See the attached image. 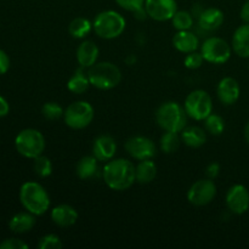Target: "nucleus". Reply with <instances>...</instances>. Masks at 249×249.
I'll use <instances>...</instances> for the list:
<instances>
[{"label":"nucleus","instance_id":"cd10ccee","mask_svg":"<svg viewBox=\"0 0 249 249\" xmlns=\"http://www.w3.org/2000/svg\"><path fill=\"white\" fill-rule=\"evenodd\" d=\"M172 21L173 27H174L177 31H189L194 27V16H192L191 12L189 11H177L175 15L173 16Z\"/></svg>","mask_w":249,"mask_h":249},{"label":"nucleus","instance_id":"c9c22d12","mask_svg":"<svg viewBox=\"0 0 249 249\" xmlns=\"http://www.w3.org/2000/svg\"><path fill=\"white\" fill-rule=\"evenodd\" d=\"M10 68V58L4 50L0 49V75L5 74Z\"/></svg>","mask_w":249,"mask_h":249},{"label":"nucleus","instance_id":"e433bc0d","mask_svg":"<svg viewBox=\"0 0 249 249\" xmlns=\"http://www.w3.org/2000/svg\"><path fill=\"white\" fill-rule=\"evenodd\" d=\"M219 172H220V165H219V163L216 162L211 163L206 169L207 177H208V179H212V180H214L216 177H218Z\"/></svg>","mask_w":249,"mask_h":249},{"label":"nucleus","instance_id":"aec40b11","mask_svg":"<svg viewBox=\"0 0 249 249\" xmlns=\"http://www.w3.org/2000/svg\"><path fill=\"white\" fill-rule=\"evenodd\" d=\"M232 50L242 58H249V23L238 27L232 36Z\"/></svg>","mask_w":249,"mask_h":249},{"label":"nucleus","instance_id":"5701e85b","mask_svg":"<svg viewBox=\"0 0 249 249\" xmlns=\"http://www.w3.org/2000/svg\"><path fill=\"white\" fill-rule=\"evenodd\" d=\"M99 160L94 157V156H84L78 162L77 168H75V173H77L78 178L82 180H90L92 178L96 177L99 173Z\"/></svg>","mask_w":249,"mask_h":249},{"label":"nucleus","instance_id":"f257e3e1","mask_svg":"<svg viewBox=\"0 0 249 249\" xmlns=\"http://www.w3.org/2000/svg\"><path fill=\"white\" fill-rule=\"evenodd\" d=\"M102 178L105 184L113 191H125L136 181L135 165L125 158L111 160L102 169Z\"/></svg>","mask_w":249,"mask_h":249},{"label":"nucleus","instance_id":"2f4dec72","mask_svg":"<svg viewBox=\"0 0 249 249\" xmlns=\"http://www.w3.org/2000/svg\"><path fill=\"white\" fill-rule=\"evenodd\" d=\"M62 246V241L60 240V237L57 235L49 233V235L43 236L40 238L36 247L39 249H61Z\"/></svg>","mask_w":249,"mask_h":249},{"label":"nucleus","instance_id":"473e14b6","mask_svg":"<svg viewBox=\"0 0 249 249\" xmlns=\"http://www.w3.org/2000/svg\"><path fill=\"white\" fill-rule=\"evenodd\" d=\"M203 56H202L201 53H197V51L186 53V57L184 60L185 67L189 68V70H197V68H199L203 65Z\"/></svg>","mask_w":249,"mask_h":249},{"label":"nucleus","instance_id":"a878e982","mask_svg":"<svg viewBox=\"0 0 249 249\" xmlns=\"http://www.w3.org/2000/svg\"><path fill=\"white\" fill-rule=\"evenodd\" d=\"M92 23L85 17H77L72 19L68 26V32L74 39H83L91 32Z\"/></svg>","mask_w":249,"mask_h":249},{"label":"nucleus","instance_id":"ddd939ff","mask_svg":"<svg viewBox=\"0 0 249 249\" xmlns=\"http://www.w3.org/2000/svg\"><path fill=\"white\" fill-rule=\"evenodd\" d=\"M226 206L229 211L237 215H242L249 209V191L245 185L236 184L229 189L226 194Z\"/></svg>","mask_w":249,"mask_h":249},{"label":"nucleus","instance_id":"39448f33","mask_svg":"<svg viewBox=\"0 0 249 249\" xmlns=\"http://www.w3.org/2000/svg\"><path fill=\"white\" fill-rule=\"evenodd\" d=\"M90 84L100 90H111L122 80V72L118 66L112 62H99L88 68Z\"/></svg>","mask_w":249,"mask_h":249},{"label":"nucleus","instance_id":"6ab92c4d","mask_svg":"<svg viewBox=\"0 0 249 249\" xmlns=\"http://www.w3.org/2000/svg\"><path fill=\"white\" fill-rule=\"evenodd\" d=\"M173 45L178 51L182 53H190L197 51L199 48V40L191 31H178L173 38Z\"/></svg>","mask_w":249,"mask_h":249},{"label":"nucleus","instance_id":"b1692460","mask_svg":"<svg viewBox=\"0 0 249 249\" xmlns=\"http://www.w3.org/2000/svg\"><path fill=\"white\" fill-rule=\"evenodd\" d=\"M181 140L186 146L191 148H198L203 146L207 141L204 130L199 126H186L181 131Z\"/></svg>","mask_w":249,"mask_h":249},{"label":"nucleus","instance_id":"a211bd4d","mask_svg":"<svg viewBox=\"0 0 249 249\" xmlns=\"http://www.w3.org/2000/svg\"><path fill=\"white\" fill-rule=\"evenodd\" d=\"M99 48L91 40H84L77 49V61L80 67L90 68L99 58Z\"/></svg>","mask_w":249,"mask_h":249},{"label":"nucleus","instance_id":"1a4fd4ad","mask_svg":"<svg viewBox=\"0 0 249 249\" xmlns=\"http://www.w3.org/2000/svg\"><path fill=\"white\" fill-rule=\"evenodd\" d=\"M232 49L229 43L218 36H211L206 39L201 46V53L204 61L213 65H224L231 57Z\"/></svg>","mask_w":249,"mask_h":249},{"label":"nucleus","instance_id":"4c0bfd02","mask_svg":"<svg viewBox=\"0 0 249 249\" xmlns=\"http://www.w3.org/2000/svg\"><path fill=\"white\" fill-rule=\"evenodd\" d=\"M10 112V105L5 97L0 96V118L7 116Z\"/></svg>","mask_w":249,"mask_h":249},{"label":"nucleus","instance_id":"c756f323","mask_svg":"<svg viewBox=\"0 0 249 249\" xmlns=\"http://www.w3.org/2000/svg\"><path fill=\"white\" fill-rule=\"evenodd\" d=\"M33 169L39 178H48L53 174V163L48 157L40 155L34 158Z\"/></svg>","mask_w":249,"mask_h":249},{"label":"nucleus","instance_id":"20e7f679","mask_svg":"<svg viewBox=\"0 0 249 249\" xmlns=\"http://www.w3.org/2000/svg\"><path fill=\"white\" fill-rule=\"evenodd\" d=\"M125 18L114 10H106V11L100 12L92 22V28L96 36L106 40L121 36L125 31Z\"/></svg>","mask_w":249,"mask_h":249},{"label":"nucleus","instance_id":"4be33fe9","mask_svg":"<svg viewBox=\"0 0 249 249\" xmlns=\"http://www.w3.org/2000/svg\"><path fill=\"white\" fill-rule=\"evenodd\" d=\"M84 70L85 68L79 66V68H77V70L74 71V73L72 74V77L68 79L67 89L70 90L71 92H73V94H84V92L89 89L90 85H91L90 84L89 77H88V73L85 72Z\"/></svg>","mask_w":249,"mask_h":249},{"label":"nucleus","instance_id":"7ed1b4c3","mask_svg":"<svg viewBox=\"0 0 249 249\" xmlns=\"http://www.w3.org/2000/svg\"><path fill=\"white\" fill-rule=\"evenodd\" d=\"M187 113L184 106L175 101L160 105L156 112V121L164 131L181 133L187 125Z\"/></svg>","mask_w":249,"mask_h":249},{"label":"nucleus","instance_id":"7c9ffc66","mask_svg":"<svg viewBox=\"0 0 249 249\" xmlns=\"http://www.w3.org/2000/svg\"><path fill=\"white\" fill-rule=\"evenodd\" d=\"M41 113H43L44 118L48 121H57V119L62 118L65 111L57 102H46L41 107Z\"/></svg>","mask_w":249,"mask_h":249},{"label":"nucleus","instance_id":"c85d7f7f","mask_svg":"<svg viewBox=\"0 0 249 249\" xmlns=\"http://www.w3.org/2000/svg\"><path fill=\"white\" fill-rule=\"evenodd\" d=\"M204 126H206V130L209 134L219 136L225 130V121L219 114L212 113L204 119Z\"/></svg>","mask_w":249,"mask_h":249},{"label":"nucleus","instance_id":"f03ea898","mask_svg":"<svg viewBox=\"0 0 249 249\" xmlns=\"http://www.w3.org/2000/svg\"><path fill=\"white\" fill-rule=\"evenodd\" d=\"M19 201L23 208L34 215H43L50 208V197L39 182L27 181L19 189Z\"/></svg>","mask_w":249,"mask_h":249},{"label":"nucleus","instance_id":"412c9836","mask_svg":"<svg viewBox=\"0 0 249 249\" xmlns=\"http://www.w3.org/2000/svg\"><path fill=\"white\" fill-rule=\"evenodd\" d=\"M36 225V215L29 212L17 213L10 219L9 228L15 233L29 232Z\"/></svg>","mask_w":249,"mask_h":249},{"label":"nucleus","instance_id":"0eeeda50","mask_svg":"<svg viewBox=\"0 0 249 249\" xmlns=\"http://www.w3.org/2000/svg\"><path fill=\"white\" fill-rule=\"evenodd\" d=\"M94 107L87 101L72 102L65 109L63 119L66 125L74 130H82L89 126L94 121Z\"/></svg>","mask_w":249,"mask_h":249},{"label":"nucleus","instance_id":"dca6fc26","mask_svg":"<svg viewBox=\"0 0 249 249\" xmlns=\"http://www.w3.org/2000/svg\"><path fill=\"white\" fill-rule=\"evenodd\" d=\"M224 23V12L218 7H207L198 15V24L203 31L214 32Z\"/></svg>","mask_w":249,"mask_h":249},{"label":"nucleus","instance_id":"58836bf2","mask_svg":"<svg viewBox=\"0 0 249 249\" xmlns=\"http://www.w3.org/2000/svg\"><path fill=\"white\" fill-rule=\"evenodd\" d=\"M240 16H241V19H242L245 23H249V0L243 4L242 9H241V12H240Z\"/></svg>","mask_w":249,"mask_h":249},{"label":"nucleus","instance_id":"2eb2a0df","mask_svg":"<svg viewBox=\"0 0 249 249\" xmlns=\"http://www.w3.org/2000/svg\"><path fill=\"white\" fill-rule=\"evenodd\" d=\"M117 152V143L112 136L100 135L92 142V156L99 162H108L113 160Z\"/></svg>","mask_w":249,"mask_h":249},{"label":"nucleus","instance_id":"4468645a","mask_svg":"<svg viewBox=\"0 0 249 249\" xmlns=\"http://www.w3.org/2000/svg\"><path fill=\"white\" fill-rule=\"evenodd\" d=\"M216 95L219 101L226 106L236 104L240 99L241 88L237 80L232 77H225L219 82L216 88Z\"/></svg>","mask_w":249,"mask_h":249},{"label":"nucleus","instance_id":"423d86ee","mask_svg":"<svg viewBox=\"0 0 249 249\" xmlns=\"http://www.w3.org/2000/svg\"><path fill=\"white\" fill-rule=\"evenodd\" d=\"M45 138L36 129H23L17 134L15 139V147L17 152L26 158L34 160L43 155L45 150Z\"/></svg>","mask_w":249,"mask_h":249},{"label":"nucleus","instance_id":"f8f14e48","mask_svg":"<svg viewBox=\"0 0 249 249\" xmlns=\"http://www.w3.org/2000/svg\"><path fill=\"white\" fill-rule=\"evenodd\" d=\"M145 10L150 18L164 22L173 18L178 5L175 0H145Z\"/></svg>","mask_w":249,"mask_h":249},{"label":"nucleus","instance_id":"72a5a7b5","mask_svg":"<svg viewBox=\"0 0 249 249\" xmlns=\"http://www.w3.org/2000/svg\"><path fill=\"white\" fill-rule=\"evenodd\" d=\"M116 2L122 9L133 14L145 9V0H116Z\"/></svg>","mask_w":249,"mask_h":249},{"label":"nucleus","instance_id":"9d476101","mask_svg":"<svg viewBox=\"0 0 249 249\" xmlns=\"http://www.w3.org/2000/svg\"><path fill=\"white\" fill-rule=\"evenodd\" d=\"M216 196V186L212 179H201L195 182L187 191V201L196 207L211 203Z\"/></svg>","mask_w":249,"mask_h":249},{"label":"nucleus","instance_id":"f704fd0d","mask_svg":"<svg viewBox=\"0 0 249 249\" xmlns=\"http://www.w3.org/2000/svg\"><path fill=\"white\" fill-rule=\"evenodd\" d=\"M28 245L18 238H9L0 243V249H28Z\"/></svg>","mask_w":249,"mask_h":249},{"label":"nucleus","instance_id":"6e6552de","mask_svg":"<svg viewBox=\"0 0 249 249\" xmlns=\"http://www.w3.org/2000/svg\"><path fill=\"white\" fill-rule=\"evenodd\" d=\"M184 108L187 116L195 121H204L213 113V101L211 95L204 90H194L185 100Z\"/></svg>","mask_w":249,"mask_h":249},{"label":"nucleus","instance_id":"f3484780","mask_svg":"<svg viewBox=\"0 0 249 249\" xmlns=\"http://www.w3.org/2000/svg\"><path fill=\"white\" fill-rule=\"evenodd\" d=\"M51 220L60 228H70L78 220V212L70 204H60L51 211Z\"/></svg>","mask_w":249,"mask_h":249},{"label":"nucleus","instance_id":"393cba45","mask_svg":"<svg viewBox=\"0 0 249 249\" xmlns=\"http://www.w3.org/2000/svg\"><path fill=\"white\" fill-rule=\"evenodd\" d=\"M135 175L139 184H150L157 175V165L152 160H139L135 167Z\"/></svg>","mask_w":249,"mask_h":249},{"label":"nucleus","instance_id":"bb28decb","mask_svg":"<svg viewBox=\"0 0 249 249\" xmlns=\"http://www.w3.org/2000/svg\"><path fill=\"white\" fill-rule=\"evenodd\" d=\"M181 136H179V133H173V131H165L160 136V150L164 153H174L177 152L180 146Z\"/></svg>","mask_w":249,"mask_h":249},{"label":"nucleus","instance_id":"9b49d317","mask_svg":"<svg viewBox=\"0 0 249 249\" xmlns=\"http://www.w3.org/2000/svg\"><path fill=\"white\" fill-rule=\"evenodd\" d=\"M124 147L126 152L136 160H152L157 152L155 142L146 136H131L126 140Z\"/></svg>","mask_w":249,"mask_h":249},{"label":"nucleus","instance_id":"ea45409f","mask_svg":"<svg viewBox=\"0 0 249 249\" xmlns=\"http://www.w3.org/2000/svg\"><path fill=\"white\" fill-rule=\"evenodd\" d=\"M245 139H246V141H247L248 145H249V121L245 126Z\"/></svg>","mask_w":249,"mask_h":249}]
</instances>
